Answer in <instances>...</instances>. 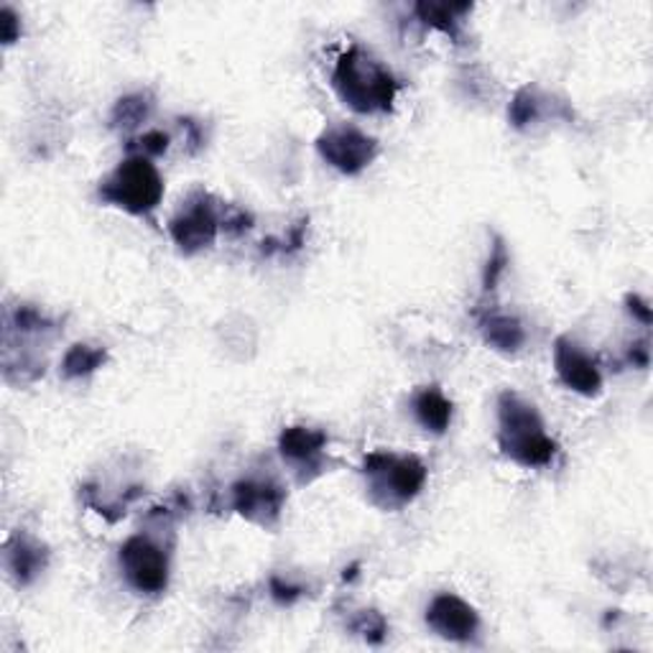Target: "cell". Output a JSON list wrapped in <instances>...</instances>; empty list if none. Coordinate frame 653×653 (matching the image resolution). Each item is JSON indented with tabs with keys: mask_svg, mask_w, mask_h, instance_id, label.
Returning a JSON list of instances; mask_svg holds the SVG:
<instances>
[{
	"mask_svg": "<svg viewBox=\"0 0 653 653\" xmlns=\"http://www.w3.org/2000/svg\"><path fill=\"white\" fill-rule=\"evenodd\" d=\"M480 332L485 345H490L493 350L506 352V355H514L520 348L526 345V330L520 324L518 316L506 314V312H496V309H485L480 314Z\"/></svg>",
	"mask_w": 653,
	"mask_h": 653,
	"instance_id": "obj_13",
	"label": "cell"
},
{
	"mask_svg": "<svg viewBox=\"0 0 653 653\" xmlns=\"http://www.w3.org/2000/svg\"><path fill=\"white\" fill-rule=\"evenodd\" d=\"M302 595L304 587L294 585V582H286L284 577H271V597L276 600L279 605H294Z\"/></svg>",
	"mask_w": 653,
	"mask_h": 653,
	"instance_id": "obj_23",
	"label": "cell"
},
{
	"mask_svg": "<svg viewBox=\"0 0 653 653\" xmlns=\"http://www.w3.org/2000/svg\"><path fill=\"white\" fill-rule=\"evenodd\" d=\"M316 152H320V156L334 172L345 176H358L376 162L381 146H378V140L373 136H368L366 130H360L358 126L338 123V126L322 130V136L316 138Z\"/></svg>",
	"mask_w": 653,
	"mask_h": 653,
	"instance_id": "obj_7",
	"label": "cell"
},
{
	"mask_svg": "<svg viewBox=\"0 0 653 653\" xmlns=\"http://www.w3.org/2000/svg\"><path fill=\"white\" fill-rule=\"evenodd\" d=\"M508 263H510V253L506 248V241H503L500 235H496L490 255H488V263H485V269H483V291L485 294L498 286V281H500L503 273H506Z\"/></svg>",
	"mask_w": 653,
	"mask_h": 653,
	"instance_id": "obj_21",
	"label": "cell"
},
{
	"mask_svg": "<svg viewBox=\"0 0 653 653\" xmlns=\"http://www.w3.org/2000/svg\"><path fill=\"white\" fill-rule=\"evenodd\" d=\"M625 304H628V312L633 316H639L643 324H651V306H649L646 299H641L639 294H628Z\"/></svg>",
	"mask_w": 653,
	"mask_h": 653,
	"instance_id": "obj_25",
	"label": "cell"
},
{
	"mask_svg": "<svg viewBox=\"0 0 653 653\" xmlns=\"http://www.w3.org/2000/svg\"><path fill=\"white\" fill-rule=\"evenodd\" d=\"M411 409H413V417H417L421 427L437 437L445 435V431L449 429V423H452V417H455V406H452V401L447 399L445 391L439 386L419 388V391L413 393V399H411Z\"/></svg>",
	"mask_w": 653,
	"mask_h": 653,
	"instance_id": "obj_14",
	"label": "cell"
},
{
	"mask_svg": "<svg viewBox=\"0 0 653 653\" xmlns=\"http://www.w3.org/2000/svg\"><path fill=\"white\" fill-rule=\"evenodd\" d=\"M498 447L508 460L528 470L552 465L559 452V445L546 435L542 413L516 391L498 396Z\"/></svg>",
	"mask_w": 653,
	"mask_h": 653,
	"instance_id": "obj_2",
	"label": "cell"
},
{
	"mask_svg": "<svg viewBox=\"0 0 653 653\" xmlns=\"http://www.w3.org/2000/svg\"><path fill=\"white\" fill-rule=\"evenodd\" d=\"M103 205L128 212L134 217L154 215L164 199V179L152 158L128 156L97 184Z\"/></svg>",
	"mask_w": 653,
	"mask_h": 653,
	"instance_id": "obj_4",
	"label": "cell"
},
{
	"mask_svg": "<svg viewBox=\"0 0 653 653\" xmlns=\"http://www.w3.org/2000/svg\"><path fill=\"white\" fill-rule=\"evenodd\" d=\"M472 11V6L467 3H419L413 6L417 19L429 26V29L442 31L449 39H460L462 19Z\"/></svg>",
	"mask_w": 653,
	"mask_h": 653,
	"instance_id": "obj_16",
	"label": "cell"
},
{
	"mask_svg": "<svg viewBox=\"0 0 653 653\" xmlns=\"http://www.w3.org/2000/svg\"><path fill=\"white\" fill-rule=\"evenodd\" d=\"M0 26H3V29H0V37H3L6 47H11V43L21 39V19L11 6H6L3 11H0Z\"/></svg>",
	"mask_w": 653,
	"mask_h": 653,
	"instance_id": "obj_24",
	"label": "cell"
},
{
	"mask_svg": "<svg viewBox=\"0 0 653 653\" xmlns=\"http://www.w3.org/2000/svg\"><path fill=\"white\" fill-rule=\"evenodd\" d=\"M231 506L237 516L251 520V524L271 528L284 514L286 490L276 478L251 475V478H241L231 488Z\"/></svg>",
	"mask_w": 653,
	"mask_h": 653,
	"instance_id": "obj_8",
	"label": "cell"
},
{
	"mask_svg": "<svg viewBox=\"0 0 653 653\" xmlns=\"http://www.w3.org/2000/svg\"><path fill=\"white\" fill-rule=\"evenodd\" d=\"M330 437L326 431L314 427H286L279 437V452L291 470L299 475V483H312L316 475L324 472V455Z\"/></svg>",
	"mask_w": 653,
	"mask_h": 653,
	"instance_id": "obj_10",
	"label": "cell"
},
{
	"mask_svg": "<svg viewBox=\"0 0 653 653\" xmlns=\"http://www.w3.org/2000/svg\"><path fill=\"white\" fill-rule=\"evenodd\" d=\"M366 490L381 510H401L419 498L429 480V470L417 455L370 452L363 462Z\"/></svg>",
	"mask_w": 653,
	"mask_h": 653,
	"instance_id": "obj_3",
	"label": "cell"
},
{
	"mask_svg": "<svg viewBox=\"0 0 653 653\" xmlns=\"http://www.w3.org/2000/svg\"><path fill=\"white\" fill-rule=\"evenodd\" d=\"M427 625L445 641L472 643L480 633V615L460 595L439 593L427 607Z\"/></svg>",
	"mask_w": 653,
	"mask_h": 653,
	"instance_id": "obj_9",
	"label": "cell"
},
{
	"mask_svg": "<svg viewBox=\"0 0 653 653\" xmlns=\"http://www.w3.org/2000/svg\"><path fill=\"white\" fill-rule=\"evenodd\" d=\"M350 631L358 633L360 639H366L368 643H373V646H378V643L386 641L388 623L378 611H360L350 621Z\"/></svg>",
	"mask_w": 653,
	"mask_h": 653,
	"instance_id": "obj_20",
	"label": "cell"
},
{
	"mask_svg": "<svg viewBox=\"0 0 653 653\" xmlns=\"http://www.w3.org/2000/svg\"><path fill=\"white\" fill-rule=\"evenodd\" d=\"M49 567V549L26 532H16L6 542V569L19 587L33 585Z\"/></svg>",
	"mask_w": 653,
	"mask_h": 653,
	"instance_id": "obj_12",
	"label": "cell"
},
{
	"mask_svg": "<svg viewBox=\"0 0 653 653\" xmlns=\"http://www.w3.org/2000/svg\"><path fill=\"white\" fill-rule=\"evenodd\" d=\"M154 108H156V97L152 90L123 95L110 110V128L123 130V134H134V130H138L148 118L154 116Z\"/></svg>",
	"mask_w": 653,
	"mask_h": 653,
	"instance_id": "obj_15",
	"label": "cell"
},
{
	"mask_svg": "<svg viewBox=\"0 0 653 653\" xmlns=\"http://www.w3.org/2000/svg\"><path fill=\"white\" fill-rule=\"evenodd\" d=\"M179 123H182V128L187 130L189 152H192V154H194V152H199L202 144H205V136H202V128H199L194 120H189V118H184V120H179Z\"/></svg>",
	"mask_w": 653,
	"mask_h": 653,
	"instance_id": "obj_26",
	"label": "cell"
},
{
	"mask_svg": "<svg viewBox=\"0 0 653 653\" xmlns=\"http://www.w3.org/2000/svg\"><path fill=\"white\" fill-rule=\"evenodd\" d=\"M120 572L138 595H162L169 587V552L148 534H134L120 546Z\"/></svg>",
	"mask_w": 653,
	"mask_h": 653,
	"instance_id": "obj_6",
	"label": "cell"
},
{
	"mask_svg": "<svg viewBox=\"0 0 653 653\" xmlns=\"http://www.w3.org/2000/svg\"><path fill=\"white\" fill-rule=\"evenodd\" d=\"M554 370L559 381L579 396L593 399L603 391V373H600L597 360L567 334L554 342Z\"/></svg>",
	"mask_w": 653,
	"mask_h": 653,
	"instance_id": "obj_11",
	"label": "cell"
},
{
	"mask_svg": "<svg viewBox=\"0 0 653 653\" xmlns=\"http://www.w3.org/2000/svg\"><path fill=\"white\" fill-rule=\"evenodd\" d=\"M169 144H172L169 134L154 128V130H144V134L130 138L126 144V152H128V156H144V158H152L154 162V158L169 152Z\"/></svg>",
	"mask_w": 653,
	"mask_h": 653,
	"instance_id": "obj_19",
	"label": "cell"
},
{
	"mask_svg": "<svg viewBox=\"0 0 653 653\" xmlns=\"http://www.w3.org/2000/svg\"><path fill=\"white\" fill-rule=\"evenodd\" d=\"M251 227H253V215L248 209L233 207V205L223 207V231L225 233L241 235L245 231H251Z\"/></svg>",
	"mask_w": 653,
	"mask_h": 653,
	"instance_id": "obj_22",
	"label": "cell"
},
{
	"mask_svg": "<svg viewBox=\"0 0 653 653\" xmlns=\"http://www.w3.org/2000/svg\"><path fill=\"white\" fill-rule=\"evenodd\" d=\"M220 231H223V205L205 189L189 192L169 220L172 241L184 255L209 248Z\"/></svg>",
	"mask_w": 653,
	"mask_h": 653,
	"instance_id": "obj_5",
	"label": "cell"
},
{
	"mask_svg": "<svg viewBox=\"0 0 653 653\" xmlns=\"http://www.w3.org/2000/svg\"><path fill=\"white\" fill-rule=\"evenodd\" d=\"M544 97L542 92L536 90V87L526 85L520 87V90L514 95V100L508 105V120L514 123V128L524 130L528 126H534L536 120H542L544 116Z\"/></svg>",
	"mask_w": 653,
	"mask_h": 653,
	"instance_id": "obj_18",
	"label": "cell"
},
{
	"mask_svg": "<svg viewBox=\"0 0 653 653\" xmlns=\"http://www.w3.org/2000/svg\"><path fill=\"white\" fill-rule=\"evenodd\" d=\"M649 358H651V350H649V342H635L628 350V360L633 363V368H649Z\"/></svg>",
	"mask_w": 653,
	"mask_h": 653,
	"instance_id": "obj_27",
	"label": "cell"
},
{
	"mask_svg": "<svg viewBox=\"0 0 653 653\" xmlns=\"http://www.w3.org/2000/svg\"><path fill=\"white\" fill-rule=\"evenodd\" d=\"M332 87L340 95V100L360 116L391 113L396 95H399V79L381 59H376L360 43H352L338 59L332 72Z\"/></svg>",
	"mask_w": 653,
	"mask_h": 653,
	"instance_id": "obj_1",
	"label": "cell"
},
{
	"mask_svg": "<svg viewBox=\"0 0 653 653\" xmlns=\"http://www.w3.org/2000/svg\"><path fill=\"white\" fill-rule=\"evenodd\" d=\"M108 360V350L100 345H87V342H77L69 348L61 358V376L67 381H79V378L92 376L95 370H100Z\"/></svg>",
	"mask_w": 653,
	"mask_h": 653,
	"instance_id": "obj_17",
	"label": "cell"
}]
</instances>
